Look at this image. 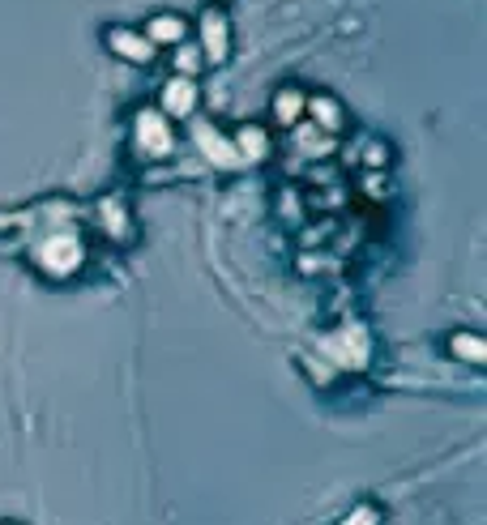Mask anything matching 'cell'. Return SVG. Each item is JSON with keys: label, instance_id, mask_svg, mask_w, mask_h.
<instances>
[{"label": "cell", "instance_id": "cell-6", "mask_svg": "<svg viewBox=\"0 0 487 525\" xmlns=\"http://www.w3.org/2000/svg\"><path fill=\"white\" fill-rule=\"evenodd\" d=\"M193 141H197V150L206 154V163L223 167V171H235V167H244V163H240V154H235V146H231V137H223V133L214 129V124L197 120V124H193Z\"/></svg>", "mask_w": 487, "mask_h": 525}, {"label": "cell", "instance_id": "cell-3", "mask_svg": "<svg viewBox=\"0 0 487 525\" xmlns=\"http://www.w3.org/2000/svg\"><path fill=\"white\" fill-rule=\"evenodd\" d=\"M197 47H201V60L206 65H227L231 60V22L223 9H206L197 18Z\"/></svg>", "mask_w": 487, "mask_h": 525}, {"label": "cell", "instance_id": "cell-2", "mask_svg": "<svg viewBox=\"0 0 487 525\" xmlns=\"http://www.w3.org/2000/svg\"><path fill=\"white\" fill-rule=\"evenodd\" d=\"M133 146L141 158H171L176 154V129L159 107H141L133 116Z\"/></svg>", "mask_w": 487, "mask_h": 525}, {"label": "cell", "instance_id": "cell-14", "mask_svg": "<svg viewBox=\"0 0 487 525\" xmlns=\"http://www.w3.org/2000/svg\"><path fill=\"white\" fill-rule=\"evenodd\" d=\"M338 525H381V508H376V504H355L347 517H338Z\"/></svg>", "mask_w": 487, "mask_h": 525}, {"label": "cell", "instance_id": "cell-10", "mask_svg": "<svg viewBox=\"0 0 487 525\" xmlns=\"http://www.w3.org/2000/svg\"><path fill=\"white\" fill-rule=\"evenodd\" d=\"M99 227H103L107 240H116V244L133 240L129 210H124V201H120V197H103V201H99Z\"/></svg>", "mask_w": 487, "mask_h": 525}, {"label": "cell", "instance_id": "cell-1", "mask_svg": "<svg viewBox=\"0 0 487 525\" xmlns=\"http://www.w3.org/2000/svg\"><path fill=\"white\" fill-rule=\"evenodd\" d=\"M82 261H86V244H82V235H73V231L47 235L35 248V265L47 278H73L77 269H82Z\"/></svg>", "mask_w": 487, "mask_h": 525}, {"label": "cell", "instance_id": "cell-8", "mask_svg": "<svg viewBox=\"0 0 487 525\" xmlns=\"http://www.w3.org/2000/svg\"><path fill=\"white\" fill-rule=\"evenodd\" d=\"M141 35H146L154 47H180L188 39V22L180 18V13H154Z\"/></svg>", "mask_w": 487, "mask_h": 525}, {"label": "cell", "instance_id": "cell-16", "mask_svg": "<svg viewBox=\"0 0 487 525\" xmlns=\"http://www.w3.org/2000/svg\"><path fill=\"white\" fill-rule=\"evenodd\" d=\"M0 525H13V521H0Z\"/></svg>", "mask_w": 487, "mask_h": 525}, {"label": "cell", "instance_id": "cell-11", "mask_svg": "<svg viewBox=\"0 0 487 525\" xmlns=\"http://www.w3.org/2000/svg\"><path fill=\"white\" fill-rule=\"evenodd\" d=\"M304 99H308V94L300 86H282L274 94V103H270V116L282 124V129H295V124L304 120Z\"/></svg>", "mask_w": 487, "mask_h": 525}, {"label": "cell", "instance_id": "cell-4", "mask_svg": "<svg viewBox=\"0 0 487 525\" xmlns=\"http://www.w3.org/2000/svg\"><path fill=\"white\" fill-rule=\"evenodd\" d=\"M103 43L112 47V56H120V60H129V65H154V47L141 30H133V26H107L103 30Z\"/></svg>", "mask_w": 487, "mask_h": 525}, {"label": "cell", "instance_id": "cell-5", "mask_svg": "<svg viewBox=\"0 0 487 525\" xmlns=\"http://www.w3.org/2000/svg\"><path fill=\"white\" fill-rule=\"evenodd\" d=\"M197 103H201V90H197L193 77H171V82H163V90H159V111L167 120H188L197 111Z\"/></svg>", "mask_w": 487, "mask_h": 525}, {"label": "cell", "instance_id": "cell-12", "mask_svg": "<svg viewBox=\"0 0 487 525\" xmlns=\"http://www.w3.org/2000/svg\"><path fill=\"white\" fill-rule=\"evenodd\" d=\"M445 350H449L453 359L470 363V368H483V363H487V342L479 338V333H470V329L449 333V338H445Z\"/></svg>", "mask_w": 487, "mask_h": 525}, {"label": "cell", "instance_id": "cell-15", "mask_svg": "<svg viewBox=\"0 0 487 525\" xmlns=\"http://www.w3.org/2000/svg\"><path fill=\"white\" fill-rule=\"evenodd\" d=\"M368 167H385L389 163V146H381V141H368V158H364Z\"/></svg>", "mask_w": 487, "mask_h": 525}, {"label": "cell", "instance_id": "cell-7", "mask_svg": "<svg viewBox=\"0 0 487 525\" xmlns=\"http://www.w3.org/2000/svg\"><path fill=\"white\" fill-rule=\"evenodd\" d=\"M304 116H312V124H317L321 133H342V124H347V111H342V103L334 99V94H308L304 99Z\"/></svg>", "mask_w": 487, "mask_h": 525}, {"label": "cell", "instance_id": "cell-9", "mask_svg": "<svg viewBox=\"0 0 487 525\" xmlns=\"http://www.w3.org/2000/svg\"><path fill=\"white\" fill-rule=\"evenodd\" d=\"M231 146L240 154V163H265V158H270V133H265L261 124H240Z\"/></svg>", "mask_w": 487, "mask_h": 525}, {"label": "cell", "instance_id": "cell-13", "mask_svg": "<svg viewBox=\"0 0 487 525\" xmlns=\"http://www.w3.org/2000/svg\"><path fill=\"white\" fill-rule=\"evenodd\" d=\"M201 65H206V60H201V47L197 43H180L176 56H171V69H176V77H193V82H197Z\"/></svg>", "mask_w": 487, "mask_h": 525}]
</instances>
